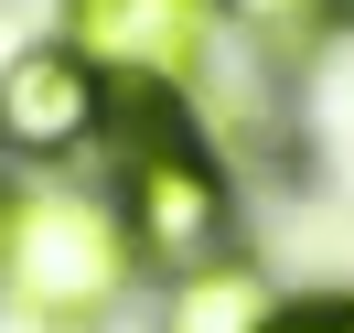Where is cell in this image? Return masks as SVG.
<instances>
[{"instance_id":"6da1fadb","label":"cell","mask_w":354,"mask_h":333,"mask_svg":"<svg viewBox=\"0 0 354 333\" xmlns=\"http://www.w3.org/2000/svg\"><path fill=\"white\" fill-rule=\"evenodd\" d=\"M129 226L118 204L75 194V183H22L0 194V290L32 312V323H97V312L129 290Z\"/></svg>"},{"instance_id":"7a4b0ae2","label":"cell","mask_w":354,"mask_h":333,"mask_svg":"<svg viewBox=\"0 0 354 333\" xmlns=\"http://www.w3.org/2000/svg\"><path fill=\"white\" fill-rule=\"evenodd\" d=\"M65 44L97 65V87H194L215 54V0H75Z\"/></svg>"},{"instance_id":"3957f363","label":"cell","mask_w":354,"mask_h":333,"mask_svg":"<svg viewBox=\"0 0 354 333\" xmlns=\"http://www.w3.org/2000/svg\"><path fill=\"white\" fill-rule=\"evenodd\" d=\"M108 129V87H97V65L75 44H32V54H11L0 65V151L11 161H65V151H86V140Z\"/></svg>"},{"instance_id":"277c9868","label":"cell","mask_w":354,"mask_h":333,"mask_svg":"<svg viewBox=\"0 0 354 333\" xmlns=\"http://www.w3.org/2000/svg\"><path fill=\"white\" fill-rule=\"evenodd\" d=\"M279 312H268V280L247 258H204L194 280H183V312H172V333H268Z\"/></svg>"},{"instance_id":"5b68a950","label":"cell","mask_w":354,"mask_h":333,"mask_svg":"<svg viewBox=\"0 0 354 333\" xmlns=\"http://www.w3.org/2000/svg\"><path fill=\"white\" fill-rule=\"evenodd\" d=\"M268 333H354V301H322V312H290V323H268Z\"/></svg>"},{"instance_id":"8992f818","label":"cell","mask_w":354,"mask_h":333,"mask_svg":"<svg viewBox=\"0 0 354 333\" xmlns=\"http://www.w3.org/2000/svg\"><path fill=\"white\" fill-rule=\"evenodd\" d=\"M236 11H258V22H290V11H311V0H236Z\"/></svg>"},{"instance_id":"52a82bcc","label":"cell","mask_w":354,"mask_h":333,"mask_svg":"<svg viewBox=\"0 0 354 333\" xmlns=\"http://www.w3.org/2000/svg\"><path fill=\"white\" fill-rule=\"evenodd\" d=\"M333 11H354V0H333Z\"/></svg>"}]
</instances>
